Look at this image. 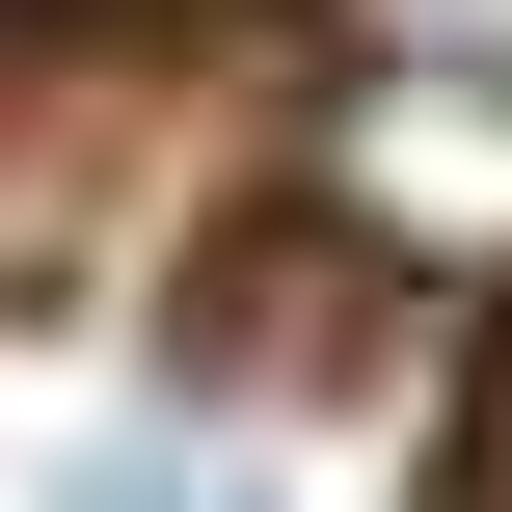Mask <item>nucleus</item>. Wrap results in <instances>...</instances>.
<instances>
[{
    "label": "nucleus",
    "instance_id": "f257e3e1",
    "mask_svg": "<svg viewBox=\"0 0 512 512\" xmlns=\"http://www.w3.org/2000/svg\"><path fill=\"white\" fill-rule=\"evenodd\" d=\"M351 216L405 243V270H512V54H405V81H351Z\"/></svg>",
    "mask_w": 512,
    "mask_h": 512
},
{
    "label": "nucleus",
    "instance_id": "f03ea898",
    "mask_svg": "<svg viewBox=\"0 0 512 512\" xmlns=\"http://www.w3.org/2000/svg\"><path fill=\"white\" fill-rule=\"evenodd\" d=\"M81 512H270V486H243V459H189V432H108V459H81Z\"/></svg>",
    "mask_w": 512,
    "mask_h": 512
},
{
    "label": "nucleus",
    "instance_id": "7ed1b4c3",
    "mask_svg": "<svg viewBox=\"0 0 512 512\" xmlns=\"http://www.w3.org/2000/svg\"><path fill=\"white\" fill-rule=\"evenodd\" d=\"M486 512H512V351H486Z\"/></svg>",
    "mask_w": 512,
    "mask_h": 512
}]
</instances>
